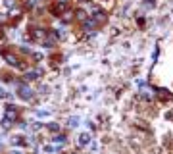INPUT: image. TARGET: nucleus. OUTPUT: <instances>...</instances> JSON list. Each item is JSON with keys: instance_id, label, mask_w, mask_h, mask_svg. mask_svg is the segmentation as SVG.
<instances>
[{"instance_id": "f257e3e1", "label": "nucleus", "mask_w": 173, "mask_h": 154, "mask_svg": "<svg viewBox=\"0 0 173 154\" xmlns=\"http://www.w3.org/2000/svg\"><path fill=\"white\" fill-rule=\"evenodd\" d=\"M16 118H17V108L16 106H6V120L13 121Z\"/></svg>"}, {"instance_id": "f03ea898", "label": "nucleus", "mask_w": 173, "mask_h": 154, "mask_svg": "<svg viewBox=\"0 0 173 154\" xmlns=\"http://www.w3.org/2000/svg\"><path fill=\"white\" fill-rule=\"evenodd\" d=\"M4 60L8 62L10 65H17V64H19V60H17V56H13V54H10V52H4Z\"/></svg>"}, {"instance_id": "7ed1b4c3", "label": "nucleus", "mask_w": 173, "mask_h": 154, "mask_svg": "<svg viewBox=\"0 0 173 154\" xmlns=\"http://www.w3.org/2000/svg\"><path fill=\"white\" fill-rule=\"evenodd\" d=\"M19 94H21L23 98H31V97H33V91L29 89V87H21V89H19Z\"/></svg>"}, {"instance_id": "20e7f679", "label": "nucleus", "mask_w": 173, "mask_h": 154, "mask_svg": "<svg viewBox=\"0 0 173 154\" xmlns=\"http://www.w3.org/2000/svg\"><path fill=\"white\" fill-rule=\"evenodd\" d=\"M39 75H40V69H33V71H29L27 73V81H31V79H39Z\"/></svg>"}, {"instance_id": "39448f33", "label": "nucleus", "mask_w": 173, "mask_h": 154, "mask_svg": "<svg viewBox=\"0 0 173 154\" xmlns=\"http://www.w3.org/2000/svg\"><path fill=\"white\" fill-rule=\"evenodd\" d=\"M75 18H77L79 21H85V19H87V12H85V10H77V12H75Z\"/></svg>"}, {"instance_id": "423d86ee", "label": "nucleus", "mask_w": 173, "mask_h": 154, "mask_svg": "<svg viewBox=\"0 0 173 154\" xmlns=\"http://www.w3.org/2000/svg\"><path fill=\"white\" fill-rule=\"evenodd\" d=\"M71 19H73V12H63V21H66V23H69Z\"/></svg>"}, {"instance_id": "0eeeda50", "label": "nucleus", "mask_w": 173, "mask_h": 154, "mask_svg": "<svg viewBox=\"0 0 173 154\" xmlns=\"http://www.w3.org/2000/svg\"><path fill=\"white\" fill-rule=\"evenodd\" d=\"M48 129L52 131V133H56V131L60 129V125H58V123H48Z\"/></svg>"}, {"instance_id": "6e6552de", "label": "nucleus", "mask_w": 173, "mask_h": 154, "mask_svg": "<svg viewBox=\"0 0 173 154\" xmlns=\"http://www.w3.org/2000/svg\"><path fill=\"white\" fill-rule=\"evenodd\" d=\"M6 4H8V6H13V0H6Z\"/></svg>"}, {"instance_id": "1a4fd4ad", "label": "nucleus", "mask_w": 173, "mask_h": 154, "mask_svg": "<svg viewBox=\"0 0 173 154\" xmlns=\"http://www.w3.org/2000/svg\"><path fill=\"white\" fill-rule=\"evenodd\" d=\"M58 2H63V4H67V2H69V0H58Z\"/></svg>"}]
</instances>
